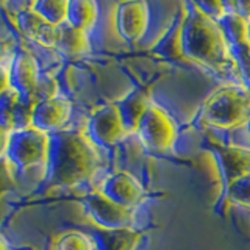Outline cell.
I'll use <instances>...</instances> for the list:
<instances>
[{
  "label": "cell",
  "instance_id": "cell-1",
  "mask_svg": "<svg viewBox=\"0 0 250 250\" xmlns=\"http://www.w3.org/2000/svg\"><path fill=\"white\" fill-rule=\"evenodd\" d=\"M182 50L188 62L197 64L224 83L242 84L230 44L219 23L203 13L195 2H185Z\"/></svg>",
  "mask_w": 250,
  "mask_h": 250
},
{
  "label": "cell",
  "instance_id": "cell-2",
  "mask_svg": "<svg viewBox=\"0 0 250 250\" xmlns=\"http://www.w3.org/2000/svg\"><path fill=\"white\" fill-rule=\"evenodd\" d=\"M45 164L47 185L69 188L92 177L99 164V155L96 146L83 133L60 130L49 135Z\"/></svg>",
  "mask_w": 250,
  "mask_h": 250
},
{
  "label": "cell",
  "instance_id": "cell-3",
  "mask_svg": "<svg viewBox=\"0 0 250 250\" xmlns=\"http://www.w3.org/2000/svg\"><path fill=\"white\" fill-rule=\"evenodd\" d=\"M250 119V91L244 84L225 83L205 99L199 121L216 130H238Z\"/></svg>",
  "mask_w": 250,
  "mask_h": 250
},
{
  "label": "cell",
  "instance_id": "cell-4",
  "mask_svg": "<svg viewBox=\"0 0 250 250\" xmlns=\"http://www.w3.org/2000/svg\"><path fill=\"white\" fill-rule=\"evenodd\" d=\"M141 146L152 155H166L174 152L178 139V124L169 111L156 102H152L136 128Z\"/></svg>",
  "mask_w": 250,
  "mask_h": 250
},
{
  "label": "cell",
  "instance_id": "cell-5",
  "mask_svg": "<svg viewBox=\"0 0 250 250\" xmlns=\"http://www.w3.org/2000/svg\"><path fill=\"white\" fill-rule=\"evenodd\" d=\"M47 146H49V135L33 127L18 128L8 133L3 158L14 169L23 170L45 161Z\"/></svg>",
  "mask_w": 250,
  "mask_h": 250
},
{
  "label": "cell",
  "instance_id": "cell-6",
  "mask_svg": "<svg viewBox=\"0 0 250 250\" xmlns=\"http://www.w3.org/2000/svg\"><path fill=\"white\" fill-rule=\"evenodd\" d=\"M82 207L91 221L102 230L133 229L135 224V208H125L106 199L104 194L91 192L80 199Z\"/></svg>",
  "mask_w": 250,
  "mask_h": 250
},
{
  "label": "cell",
  "instance_id": "cell-7",
  "mask_svg": "<svg viewBox=\"0 0 250 250\" xmlns=\"http://www.w3.org/2000/svg\"><path fill=\"white\" fill-rule=\"evenodd\" d=\"M88 133L86 136L96 147L108 148L127 136L121 114L114 104L97 108L88 119Z\"/></svg>",
  "mask_w": 250,
  "mask_h": 250
},
{
  "label": "cell",
  "instance_id": "cell-8",
  "mask_svg": "<svg viewBox=\"0 0 250 250\" xmlns=\"http://www.w3.org/2000/svg\"><path fill=\"white\" fill-rule=\"evenodd\" d=\"M208 150L213 153L217 164L222 194L234 180L250 174V148L241 146L219 144L217 141L211 139L208 143Z\"/></svg>",
  "mask_w": 250,
  "mask_h": 250
},
{
  "label": "cell",
  "instance_id": "cell-9",
  "mask_svg": "<svg viewBox=\"0 0 250 250\" xmlns=\"http://www.w3.org/2000/svg\"><path fill=\"white\" fill-rule=\"evenodd\" d=\"M217 23L230 44L233 58L239 67L242 84L250 91V47L246 41L247 21L234 13H227L221 21H217Z\"/></svg>",
  "mask_w": 250,
  "mask_h": 250
},
{
  "label": "cell",
  "instance_id": "cell-10",
  "mask_svg": "<svg viewBox=\"0 0 250 250\" xmlns=\"http://www.w3.org/2000/svg\"><path fill=\"white\" fill-rule=\"evenodd\" d=\"M150 22V10L143 0L121 2L116 6V30L130 44L138 42L146 35Z\"/></svg>",
  "mask_w": 250,
  "mask_h": 250
},
{
  "label": "cell",
  "instance_id": "cell-11",
  "mask_svg": "<svg viewBox=\"0 0 250 250\" xmlns=\"http://www.w3.org/2000/svg\"><path fill=\"white\" fill-rule=\"evenodd\" d=\"M8 75H10V88L19 97L30 99L35 94L41 72L33 55L23 49H18L14 50L11 62L8 66Z\"/></svg>",
  "mask_w": 250,
  "mask_h": 250
},
{
  "label": "cell",
  "instance_id": "cell-12",
  "mask_svg": "<svg viewBox=\"0 0 250 250\" xmlns=\"http://www.w3.org/2000/svg\"><path fill=\"white\" fill-rule=\"evenodd\" d=\"M70 102L64 97H52L47 100H41L35 104L33 111H31L30 127H33L42 133H57L62 130L66 122L70 117Z\"/></svg>",
  "mask_w": 250,
  "mask_h": 250
},
{
  "label": "cell",
  "instance_id": "cell-13",
  "mask_svg": "<svg viewBox=\"0 0 250 250\" xmlns=\"http://www.w3.org/2000/svg\"><path fill=\"white\" fill-rule=\"evenodd\" d=\"M100 194L125 208H135L144 199V188L128 172H114L102 183Z\"/></svg>",
  "mask_w": 250,
  "mask_h": 250
},
{
  "label": "cell",
  "instance_id": "cell-14",
  "mask_svg": "<svg viewBox=\"0 0 250 250\" xmlns=\"http://www.w3.org/2000/svg\"><path fill=\"white\" fill-rule=\"evenodd\" d=\"M186 19V6L185 3L180 5L175 18L158 41L152 47V55L160 60L170 62H188L183 57L182 50V35H183V23Z\"/></svg>",
  "mask_w": 250,
  "mask_h": 250
},
{
  "label": "cell",
  "instance_id": "cell-15",
  "mask_svg": "<svg viewBox=\"0 0 250 250\" xmlns=\"http://www.w3.org/2000/svg\"><path fill=\"white\" fill-rule=\"evenodd\" d=\"M152 92L147 86H138V88L131 89L127 96L116 102V108L121 114V119L124 124V128L127 135L136 133L138 124L141 117L144 116L147 108L152 104Z\"/></svg>",
  "mask_w": 250,
  "mask_h": 250
},
{
  "label": "cell",
  "instance_id": "cell-16",
  "mask_svg": "<svg viewBox=\"0 0 250 250\" xmlns=\"http://www.w3.org/2000/svg\"><path fill=\"white\" fill-rule=\"evenodd\" d=\"M91 238L96 250H136L143 234L133 229L122 230H92Z\"/></svg>",
  "mask_w": 250,
  "mask_h": 250
},
{
  "label": "cell",
  "instance_id": "cell-17",
  "mask_svg": "<svg viewBox=\"0 0 250 250\" xmlns=\"http://www.w3.org/2000/svg\"><path fill=\"white\" fill-rule=\"evenodd\" d=\"M16 23H18V28L25 38L31 39V41H36L39 44L53 47L57 27H52L49 23H45L31 8L21 10L16 14Z\"/></svg>",
  "mask_w": 250,
  "mask_h": 250
},
{
  "label": "cell",
  "instance_id": "cell-18",
  "mask_svg": "<svg viewBox=\"0 0 250 250\" xmlns=\"http://www.w3.org/2000/svg\"><path fill=\"white\" fill-rule=\"evenodd\" d=\"M55 49L61 53L74 57V55H82L91 50V41L86 31L77 30L70 27L69 23H62L57 27V35H55Z\"/></svg>",
  "mask_w": 250,
  "mask_h": 250
},
{
  "label": "cell",
  "instance_id": "cell-19",
  "mask_svg": "<svg viewBox=\"0 0 250 250\" xmlns=\"http://www.w3.org/2000/svg\"><path fill=\"white\" fill-rule=\"evenodd\" d=\"M99 18V5L94 0H69L66 23L77 30L88 31L96 25Z\"/></svg>",
  "mask_w": 250,
  "mask_h": 250
},
{
  "label": "cell",
  "instance_id": "cell-20",
  "mask_svg": "<svg viewBox=\"0 0 250 250\" xmlns=\"http://www.w3.org/2000/svg\"><path fill=\"white\" fill-rule=\"evenodd\" d=\"M39 18L52 27H60L66 22L67 2L66 0H38L31 5Z\"/></svg>",
  "mask_w": 250,
  "mask_h": 250
},
{
  "label": "cell",
  "instance_id": "cell-21",
  "mask_svg": "<svg viewBox=\"0 0 250 250\" xmlns=\"http://www.w3.org/2000/svg\"><path fill=\"white\" fill-rule=\"evenodd\" d=\"M221 200H227L233 205L242 207L250 211V174L234 180L221 195Z\"/></svg>",
  "mask_w": 250,
  "mask_h": 250
},
{
  "label": "cell",
  "instance_id": "cell-22",
  "mask_svg": "<svg viewBox=\"0 0 250 250\" xmlns=\"http://www.w3.org/2000/svg\"><path fill=\"white\" fill-rule=\"evenodd\" d=\"M19 102V96L11 88L0 94V128L6 133L14 130V111Z\"/></svg>",
  "mask_w": 250,
  "mask_h": 250
},
{
  "label": "cell",
  "instance_id": "cell-23",
  "mask_svg": "<svg viewBox=\"0 0 250 250\" xmlns=\"http://www.w3.org/2000/svg\"><path fill=\"white\" fill-rule=\"evenodd\" d=\"M57 250H96L91 236L82 231H67L57 239Z\"/></svg>",
  "mask_w": 250,
  "mask_h": 250
},
{
  "label": "cell",
  "instance_id": "cell-24",
  "mask_svg": "<svg viewBox=\"0 0 250 250\" xmlns=\"http://www.w3.org/2000/svg\"><path fill=\"white\" fill-rule=\"evenodd\" d=\"M57 82L53 80L52 77L49 75H42L39 77V82H38V86L35 89V94L31 96L36 104L41 100H47V99H52V97H57Z\"/></svg>",
  "mask_w": 250,
  "mask_h": 250
},
{
  "label": "cell",
  "instance_id": "cell-25",
  "mask_svg": "<svg viewBox=\"0 0 250 250\" xmlns=\"http://www.w3.org/2000/svg\"><path fill=\"white\" fill-rule=\"evenodd\" d=\"M16 183L11 174L10 164L5 158H0V199L3 197L6 192L14 191Z\"/></svg>",
  "mask_w": 250,
  "mask_h": 250
},
{
  "label": "cell",
  "instance_id": "cell-26",
  "mask_svg": "<svg viewBox=\"0 0 250 250\" xmlns=\"http://www.w3.org/2000/svg\"><path fill=\"white\" fill-rule=\"evenodd\" d=\"M200 10L213 21H221L227 14L225 2H195Z\"/></svg>",
  "mask_w": 250,
  "mask_h": 250
},
{
  "label": "cell",
  "instance_id": "cell-27",
  "mask_svg": "<svg viewBox=\"0 0 250 250\" xmlns=\"http://www.w3.org/2000/svg\"><path fill=\"white\" fill-rule=\"evenodd\" d=\"M10 89V75H8V67L0 62V94Z\"/></svg>",
  "mask_w": 250,
  "mask_h": 250
},
{
  "label": "cell",
  "instance_id": "cell-28",
  "mask_svg": "<svg viewBox=\"0 0 250 250\" xmlns=\"http://www.w3.org/2000/svg\"><path fill=\"white\" fill-rule=\"evenodd\" d=\"M6 141H8V133L0 128V158H3V156H5Z\"/></svg>",
  "mask_w": 250,
  "mask_h": 250
},
{
  "label": "cell",
  "instance_id": "cell-29",
  "mask_svg": "<svg viewBox=\"0 0 250 250\" xmlns=\"http://www.w3.org/2000/svg\"><path fill=\"white\" fill-rule=\"evenodd\" d=\"M8 50H10V44L0 39V62H2V60L5 58V55L8 53Z\"/></svg>",
  "mask_w": 250,
  "mask_h": 250
},
{
  "label": "cell",
  "instance_id": "cell-30",
  "mask_svg": "<svg viewBox=\"0 0 250 250\" xmlns=\"http://www.w3.org/2000/svg\"><path fill=\"white\" fill-rule=\"evenodd\" d=\"M246 41L250 47V21L247 22V27H246Z\"/></svg>",
  "mask_w": 250,
  "mask_h": 250
},
{
  "label": "cell",
  "instance_id": "cell-31",
  "mask_svg": "<svg viewBox=\"0 0 250 250\" xmlns=\"http://www.w3.org/2000/svg\"><path fill=\"white\" fill-rule=\"evenodd\" d=\"M0 250H8L6 241L3 239V236H2V234H0Z\"/></svg>",
  "mask_w": 250,
  "mask_h": 250
},
{
  "label": "cell",
  "instance_id": "cell-32",
  "mask_svg": "<svg viewBox=\"0 0 250 250\" xmlns=\"http://www.w3.org/2000/svg\"><path fill=\"white\" fill-rule=\"evenodd\" d=\"M246 128H247V131H249V135H250V119H249V122H247V125H246Z\"/></svg>",
  "mask_w": 250,
  "mask_h": 250
}]
</instances>
